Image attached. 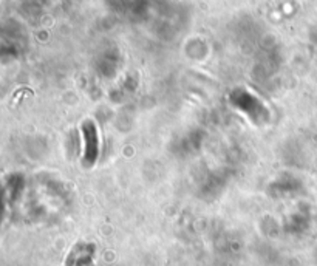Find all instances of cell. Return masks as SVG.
Segmentation results:
<instances>
[{
  "label": "cell",
  "instance_id": "obj_1",
  "mask_svg": "<svg viewBox=\"0 0 317 266\" xmlns=\"http://www.w3.org/2000/svg\"><path fill=\"white\" fill-rule=\"evenodd\" d=\"M82 140H84V160L87 164H93L99 157V135L98 127L93 121L82 124Z\"/></svg>",
  "mask_w": 317,
  "mask_h": 266
}]
</instances>
